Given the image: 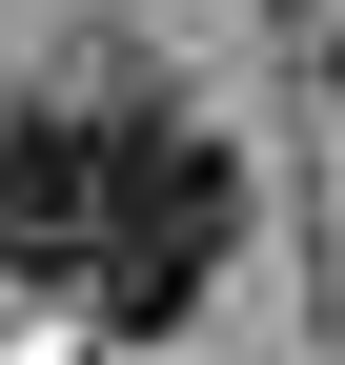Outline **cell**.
I'll return each mask as SVG.
<instances>
[{"label":"cell","mask_w":345,"mask_h":365,"mask_svg":"<svg viewBox=\"0 0 345 365\" xmlns=\"http://www.w3.org/2000/svg\"><path fill=\"white\" fill-rule=\"evenodd\" d=\"M224 223H244L224 143H203V122H143V163H122L102 244H81V284H102V325H183V304H203V264H224Z\"/></svg>","instance_id":"6da1fadb"},{"label":"cell","mask_w":345,"mask_h":365,"mask_svg":"<svg viewBox=\"0 0 345 365\" xmlns=\"http://www.w3.org/2000/svg\"><path fill=\"white\" fill-rule=\"evenodd\" d=\"M325 81H345V41H325Z\"/></svg>","instance_id":"3957f363"},{"label":"cell","mask_w":345,"mask_h":365,"mask_svg":"<svg viewBox=\"0 0 345 365\" xmlns=\"http://www.w3.org/2000/svg\"><path fill=\"white\" fill-rule=\"evenodd\" d=\"M143 122L163 102H21V122H0V264H81V244H102Z\"/></svg>","instance_id":"7a4b0ae2"}]
</instances>
